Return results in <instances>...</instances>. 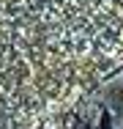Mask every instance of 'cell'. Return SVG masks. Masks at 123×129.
<instances>
[{"label": "cell", "instance_id": "obj_1", "mask_svg": "<svg viewBox=\"0 0 123 129\" xmlns=\"http://www.w3.org/2000/svg\"><path fill=\"white\" fill-rule=\"evenodd\" d=\"M107 0H0V17H49L82 11Z\"/></svg>", "mask_w": 123, "mask_h": 129}]
</instances>
